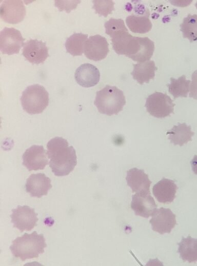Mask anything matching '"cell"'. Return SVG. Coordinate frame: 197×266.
Here are the masks:
<instances>
[{
    "label": "cell",
    "mask_w": 197,
    "mask_h": 266,
    "mask_svg": "<svg viewBox=\"0 0 197 266\" xmlns=\"http://www.w3.org/2000/svg\"><path fill=\"white\" fill-rule=\"evenodd\" d=\"M112 46L119 55H125L134 61H148L154 51V43L147 37L132 36L127 29L120 30L111 37Z\"/></svg>",
    "instance_id": "1"
},
{
    "label": "cell",
    "mask_w": 197,
    "mask_h": 266,
    "mask_svg": "<svg viewBox=\"0 0 197 266\" xmlns=\"http://www.w3.org/2000/svg\"><path fill=\"white\" fill-rule=\"evenodd\" d=\"M47 149L49 166L55 176H66L74 170L77 164L76 152L67 140L54 137L47 143Z\"/></svg>",
    "instance_id": "2"
},
{
    "label": "cell",
    "mask_w": 197,
    "mask_h": 266,
    "mask_svg": "<svg viewBox=\"0 0 197 266\" xmlns=\"http://www.w3.org/2000/svg\"><path fill=\"white\" fill-rule=\"evenodd\" d=\"M47 247L45 238L43 234L35 231L31 234L25 233L22 236L15 239L10 247L12 255L22 261L37 258L44 253Z\"/></svg>",
    "instance_id": "3"
},
{
    "label": "cell",
    "mask_w": 197,
    "mask_h": 266,
    "mask_svg": "<svg viewBox=\"0 0 197 266\" xmlns=\"http://www.w3.org/2000/svg\"><path fill=\"white\" fill-rule=\"evenodd\" d=\"M94 104L100 113L111 116L123 110L126 99L122 90L115 86L107 85L96 92Z\"/></svg>",
    "instance_id": "4"
},
{
    "label": "cell",
    "mask_w": 197,
    "mask_h": 266,
    "mask_svg": "<svg viewBox=\"0 0 197 266\" xmlns=\"http://www.w3.org/2000/svg\"><path fill=\"white\" fill-rule=\"evenodd\" d=\"M20 99L23 109L27 113L40 114L49 104V94L43 86L35 84L26 88Z\"/></svg>",
    "instance_id": "5"
},
{
    "label": "cell",
    "mask_w": 197,
    "mask_h": 266,
    "mask_svg": "<svg viewBox=\"0 0 197 266\" xmlns=\"http://www.w3.org/2000/svg\"><path fill=\"white\" fill-rule=\"evenodd\" d=\"M174 106L173 100L166 93L155 92L148 96L145 106L151 115L162 118L173 113Z\"/></svg>",
    "instance_id": "6"
},
{
    "label": "cell",
    "mask_w": 197,
    "mask_h": 266,
    "mask_svg": "<svg viewBox=\"0 0 197 266\" xmlns=\"http://www.w3.org/2000/svg\"><path fill=\"white\" fill-rule=\"evenodd\" d=\"M37 215L34 209L27 206H18L12 210L11 222L13 227L18 229L21 232L30 231L36 226L38 221Z\"/></svg>",
    "instance_id": "7"
},
{
    "label": "cell",
    "mask_w": 197,
    "mask_h": 266,
    "mask_svg": "<svg viewBox=\"0 0 197 266\" xmlns=\"http://www.w3.org/2000/svg\"><path fill=\"white\" fill-rule=\"evenodd\" d=\"M20 31L14 28L5 27L0 33V49L3 54L12 55L19 53L24 45Z\"/></svg>",
    "instance_id": "8"
},
{
    "label": "cell",
    "mask_w": 197,
    "mask_h": 266,
    "mask_svg": "<svg viewBox=\"0 0 197 266\" xmlns=\"http://www.w3.org/2000/svg\"><path fill=\"white\" fill-rule=\"evenodd\" d=\"M152 229L160 234L170 233L176 224L175 215L170 209H156L149 221Z\"/></svg>",
    "instance_id": "9"
},
{
    "label": "cell",
    "mask_w": 197,
    "mask_h": 266,
    "mask_svg": "<svg viewBox=\"0 0 197 266\" xmlns=\"http://www.w3.org/2000/svg\"><path fill=\"white\" fill-rule=\"evenodd\" d=\"M47 156L42 146L33 145L24 153L23 165L29 171L43 170L49 163Z\"/></svg>",
    "instance_id": "10"
},
{
    "label": "cell",
    "mask_w": 197,
    "mask_h": 266,
    "mask_svg": "<svg viewBox=\"0 0 197 266\" xmlns=\"http://www.w3.org/2000/svg\"><path fill=\"white\" fill-rule=\"evenodd\" d=\"M26 15V8L22 1L5 0L1 5L0 15L4 22L17 24L22 21Z\"/></svg>",
    "instance_id": "11"
},
{
    "label": "cell",
    "mask_w": 197,
    "mask_h": 266,
    "mask_svg": "<svg viewBox=\"0 0 197 266\" xmlns=\"http://www.w3.org/2000/svg\"><path fill=\"white\" fill-rule=\"evenodd\" d=\"M109 51V44L106 39L97 34L88 38L85 45L84 52L88 59L100 61L107 56Z\"/></svg>",
    "instance_id": "12"
},
{
    "label": "cell",
    "mask_w": 197,
    "mask_h": 266,
    "mask_svg": "<svg viewBox=\"0 0 197 266\" xmlns=\"http://www.w3.org/2000/svg\"><path fill=\"white\" fill-rule=\"evenodd\" d=\"M22 54L33 64H43L49 56L48 49L42 40L30 39L23 46Z\"/></svg>",
    "instance_id": "13"
},
{
    "label": "cell",
    "mask_w": 197,
    "mask_h": 266,
    "mask_svg": "<svg viewBox=\"0 0 197 266\" xmlns=\"http://www.w3.org/2000/svg\"><path fill=\"white\" fill-rule=\"evenodd\" d=\"M130 207L136 215L148 218L152 216L157 205L150 193H136L132 195Z\"/></svg>",
    "instance_id": "14"
},
{
    "label": "cell",
    "mask_w": 197,
    "mask_h": 266,
    "mask_svg": "<svg viewBox=\"0 0 197 266\" xmlns=\"http://www.w3.org/2000/svg\"><path fill=\"white\" fill-rule=\"evenodd\" d=\"M26 191L31 197L41 198L52 188L50 179L44 173L31 174L27 179Z\"/></svg>",
    "instance_id": "15"
},
{
    "label": "cell",
    "mask_w": 197,
    "mask_h": 266,
    "mask_svg": "<svg viewBox=\"0 0 197 266\" xmlns=\"http://www.w3.org/2000/svg\"><path fill=\"white\" fill-rule=\"evenodd\" d=\"M126 179L133 193H150L151 181L143 170L136 168L130 169L127 172Z\"/></svg>",
    "instance_id": "16"
},
{
    "label": "cell",
    "mask_w": 197,
    "mask_h": 266,
    "mask_svg": "<svg viewBox=\"0 0 197 266\" xmlns=\"http://www.w3.org/2000/svg\"><path fill=\"white\" fill-rule=\"evenodd\" d=\"M75 79L80 86L89 88L96 85L100 79L98 69L90 64H84L79 66L75 72Z\"/></svg>",
    "instance_id": "17"
},
{
    "label": "cell",
    "mask_w": 197,
    "mask_h": 266,
    "mask_svg": "<svg viewBox=\"0 0 197 266\" xmlns=\"http://www.w3.org/2000/svg\"><path fill=\"white\" fill-rule=\"evenodd\" d=\"M177 189L174 181L163 178L154 185L152 193L159 202L169 203L175 199Z\"/></svg>",
    "instance_id": "18"
},
{
    "label": "cell",
    "mask_w": 197,
    "mask_h": 266,
    "mask_svg": "<svg viewBox=\"0 0 197 266\" xmlns=\"http://www.w3.org/2000/svg\"><path fill=\"white\" fill-rule=\"evenodd\" d=\"M149 15L148 9H142L140 13L128 16L126 18V23L131 32L146 33L151 30L152 26L149 18Z\"/></svg>",
    "instance_id": "19"
},
{
    "label": "cell",
    "mask_w": 197,
    "mask_h": 266,
    "mask_svg": "<svg viewBox=\"0 0 197 266\" xmlns=\"http://www.w3.org/2000/svg\"><path fill=\"white\" fill-rule=\"evenodd\" d=\"M133 70L131 73L134 79L143 85L148 83L150 79L155 76V72L157 69L155 63L153 60H148L143 63L133 64Z\"/></svg>",
    "instance_id": "20"
},
{
    "label": "cell",
    "mask_w": 197,
    "mask_h": 266,
    "mask_svg": "<svg viewBox=\"0 0 197 266\" xmlns=\"http://www.w3.org/2000/svg\"><path fill=\"white\" fill-rule=\"evenodd\" d=\"M194 133L191 131V127L185 123L178 124L166 132L168 138L174 145L182 146L192 140Z\"/></svg>",
    "instance_id": "21"
},
{
    "label": "cell",
    "mask_w": 197,
    "mask_h": 266,
    "mask_svg": "<svg viewBox=\"0 0 197 266\" xmlns=\"http://www.w3.org/2000/svg\"><path fill=\"white\" fill-rule=\"evenodd\" d=\"M178 245V252L184 261L189 263L197 261V239L190 236L183 238Z\"/></svg>",
    "instance_id": "22"
},
{
    "label": "cell",
    "mask_w": 197,
    "mask_h": 266,
    "mask_svg": "<svg viewBox=\"0 0 197 266\" xmlns=\"http://www.w3.org/2000/svg\"><path fill=\"white\" fill-rule=\"evenodd\" d=\"M88 35L75 33L69 37L65 44L67 51L73 56H80L84 52L85 45Z\"/></svg>",
    "instance_id": "23"
},
{
    "label": "cell",
    "mask_w": 197,
    "mask_h": 266,
    "mask_svg": "<svg viewBox=\"0 0 197 266\" xmlns=\"http://www.w3.org/2000/svg\"><path fill=\"white\" fill-rule=\"evenodd\" d=\"M170 93L174 99L179 97H186L189 91L190 80H187L183 75L178 79L170 78V83L167 85Z\"/></svg>",
    "instance_id": "24"
},
{
    "label": "cell",
    "mask_w": 197,
    "mask_h": 266,
    "mask_svg": "<svg viewBox=\"0 0 197 266\" xmlns=\"http://www.w3.org/2000/svg\"><path fill=\"white\" fill-rule=\"evenodd\" d=\"M180 27L184 38H188L191 43L197 41L196 14H189L183 19Z\"/></svg>",
    "instance_id": "25"
},
{
    "label": "cell",
    "mask_w": 197,
    "mask_h": 266,
    "mask_svg": "<svg viewBox=\"0 0 197 266\" xmlns=\"http://www.w3.org/2000/svg\"><path fill=\"white\" fill-rule=\"evenodd\" d=\"M92 2L93 4L92 8L95 10V13L101 16L106 17L114 10V3L112 1L95 0Z\"/></svg>",
    "instance_id": "26"
},
{
    "label": "cell",
    "mask_w": 197,
    "mask_h": 266,
    "mask_svg": "<svg viewBox=\"0 0 197 266\" xmlns=\"http://www.w3.org/2000/svg\"><path fill=\"white\" fill-rule=\"evenodd\" d=\"M80 2V1H55V6L61 11L64 10L69 13L75 9Z\"/></svg>",
    "instance_id": "27"
},
{
    "label": "cell",
    "mask_w": 197,
    "mask_h": 266,
    "mask_svg": "<svg viewBox=\"0 0 197 266\" xmlns=\"http://www.w3.org/2000/svg\"><path fill=\"white\" fill-rule=\"evenodd\" d=\"M191 79L189 97L197 100V70L192 74Z\"/></svg>",
    "instance_id": "28"
},
{
    "label": "cell",
    "mask_w": 197,
    "mask_h": 266,
    "mask_svg": "<svg viewBox=\"0 0 197 266\" xmlns=\"http://www.w3.org/2000/svg\"><path fill=\"white\" fill-rule=\"evenodd\" d=\"M190 163L193 172L197 175V155L194 156L190 161Z\"/></svg>",
    "instance_id": "29"
},
{
    "label": "cell",
    "mask_w": 197,
    "mask_h": 266,
    "mask_svg": "<svg viewBox=\"0 0 197 266\" xmlns=\"http://www.w3.org/2000/svg\"><path fill=\"white\" fill-rule=\"evenodd\" d=\"M195 6L196 8L197 9V2H196V3L195 4Z\"/></svg>",
    "instance_id": "30"
}]
</instances>
